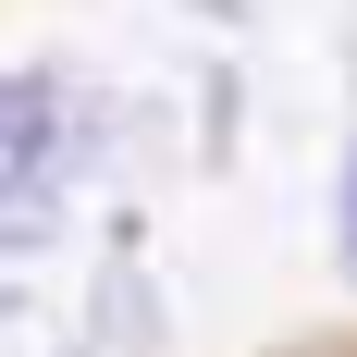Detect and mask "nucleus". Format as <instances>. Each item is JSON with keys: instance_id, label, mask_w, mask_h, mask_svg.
<instances>
[{"instance_id": "obj_1", "label": "nucleus", "mask_w": 357, "mask_h": 357, "mask_svg": "<svg viewBox=\"0 0 357 357\" xmlns=\"http://www.w3.org/2000/svg\"><path fill=\"white\" fill-rule=\"evenodd\" d=\"M50 234H62V197L25 185L13 160H0V259H13V247H50Z\"/></svg>"}, {"instance_id": "obj_2", "label": "nucleus", "mask_w": 357, "mask_h": 357, "mask_svg": "<svg viewBox=\"0 0 357 357\" xmlns=\"http://www.w3.org/2000/svg\"><path fill=\"white\" fill-rule=\"evenodd\" d=\"M333 247H345V271H357V136H345V210H333Z\"/></svg>"}, {"instance_id": "obj_3", "label": "nucleus", "mask_w": 357, "mask_h": 357, "mask_svg": "<svg viewBox=\"0 0 357 357\" xmlns=\"http://www.w3.org/2000/svg\"><path fill=\"white\" fill-rule=\"evenodd\" d=\"M185 13H210V25H222V13H234V0H185Z\"/></svg>"}]
</instances>
